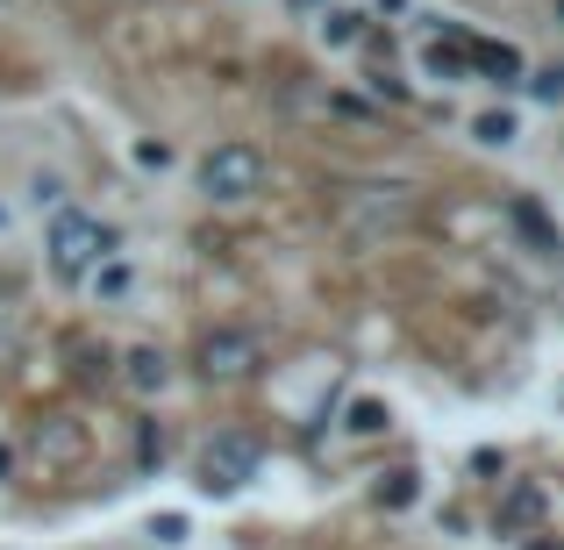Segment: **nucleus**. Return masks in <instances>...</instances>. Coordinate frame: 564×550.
<instances>
[{
  "mask_svg": "<svg viewBox=\"0 0 564 550\" xmlns=\"http://www.w3.org/2000/svg\"><path fill=\"white\" fill-rule=\"evenodd\" d=\"M471 72H486L494 86H514L522 79V51L514 43H471Z\"/></svg>",
  "mask_w": 564,
  "mask_h": 550,
  "instance_id": "1a4fd4ad",
  "label": "nucleus"
},
{
  "mask_svg": "<svg viewBox=\"0 0 564 550\" xmlns=\"http://www.w3.org/2000/svg\"><path fill=\"white\" fill-rule=\"evenodd\" d=\"M557 22H564V0H557Z\"/></svg>",
  "mask_w": 564,
  "mask_h": 550,
  "instance_id": "412c9836",
  "label": "nucleus"
},
{
  "mask_svg": "<svg viewBox=\"0 0 564 550\" xmlns=\"http://www.w3.org/2000/svg\"><path fill=\"white\" fill-rule=\"evenodd\" d=\"M494 522H500V537H514V529H536V522H543V486H536V479H514Z\"/></svg>",
  "mask_w": 564,
  "mask_h": 550,
  "instance_id": "6e6552de",
  "label": "nucleus"
},
{
  "mask_svg": "<svg viewBox=\"0 0 564 550\" xmlns=\"http://www.w3.org/2000/svg\"><path fill=\"white\" fill-rule=\"evenodd\" d=\"M137 165H143V172H165L172 151H165V143H137Z\"/></svg>",
  "mask_w": 564,
  "mask_h": 550,
  "instance_id": "6ab92c4d",
  "label": "nucleus"
},
{
  "mask_svg": "<svg viewBox=\"0 0 564 550\" xmlns=\"http://www.w3.org/2000/svg\"><path fill=\"white\" fill-rule=\"evenodd\" d=\"M536 550H551V543H536Z\"/></svg>",
  "mask_w": 564,
  "mask_h": 550,
  "instance_id": "5701e85b",
  "label": "nucleus"
},
{
  "mask_svg": "<svg viewBox=\"0 0 564 550\" xmlns=\"http://www.w3.org/2000/svg\"><path fill=\"white\" fill-rule=\"evenodd\" d=\"M43 250H51V272L57 279H86L94 265L115 258V229H108V222H94V215H79V207H65V215H51Z\"/></svg>",
  "mask_w": 564,
  "mask_h": 550,
  "instance_id": "7ed1b4c3",
  "label": "nucleus"
},
{
  "mask_svg": "<svg viewBox=\"0 0 564 550\" xmlns=\"http://www.w3.org/2000/svg\"><path fill=\"white\" fill-rule=\"evenodd\" d=\"M200 193L215 207H243L264 193V151L258 143H215V151L200 158Z\"/></svg>",
  "mask_w": 564,
  "mask_h": 550,
  "instance_id": "20e7f679",
  "label": "nucleus"
},
{
  "mask_svg": "<svg viewBox=\"0 0 564 550\" xmlns=\"http://www.w3.org/2000/svg\"><path fill=\"white\" fill-rule=\"evenodd\" d=\"M151 537L165 543V550H180V543L193 537V522H186V515H151Z\"/></svg>",
  "mask_w": 564,
  "mask_h": 550,
  "instance_id": "f3484780",
  "label": "nucleus"
},
{
  "mask_svg": "<svg viewBox=\"0 0 564 550\" xmlns=\"http://www.w3.org/2000/svg\"><path fill=\"white\" fill-rule=\"evenodd\" d=\"M422 65L436 72V79H465V72H471V36H436L422 51Z\"/></svg>",
  "mask_w": 564,
  "mask_h": 550,
  "instance_id": "9d476101",
  "label": "nucleus"
},
{
  "mask_svg": "<svg viewBox=\"0 0 564 550\" xmlns=\"http://www.w3.org/2000/svg\"><path fill=\"white\" fill-rule=\"evenodd\" d=\"M414 215H422V201H414V186H400V180H372V186L344 193V229L358 236V244H386V236L414 229Z\"/></svg>",
  "mask_w": 564,
  "mask_h": 550,
  "instance_id": "f257e3e1",
  "label": "nucleus"
},
{
  "mask_svg": "<svg viewBox=\"0 0 564 550\" xmlns=\"http://www.w3.org/2000/svg\"><path fill=\"white\" fill-rule=\"evenodd\" d=\"M529 94H536V100H564V65H543V72H529Z\"/></svg>",
  "mask_w": 564,
  "mask_h": 550,
  "instance_id": "a211bd4d",
  "label": "nucleus"
},
{
  "mask_svg": "<svg viewBox=\"0 0 564 550\" xmlns=\"http://www.w3.org/2000/svg\"><path fill=\"white\" fill-rule=\"evenodd\" d=\"M0 222H8V207H0Z\"/></svg>",
  "mask_w": 564,
  "mask_h": 550,
  "instance_id": "4be33fe9",
  "label": "nucleus"
},
{
  "mask_svg": "<svg viewBox=\"0 0 564 550\" xmlns=\"http://www.w3.org/2000/svg\"><path fill=\"white\" fill-rule=\"evenodd\" d=\"M322 43H329V51H350V43H358L365 36V14L358 8H322Z\"/></svg>",
  "mask_w": 564,
  "mask_h": 550,
  "instance_id": "9b49d317",
  "label": "nucleus"
},
{
  "mask_svg": "<svg viewBox=\"0 0 564 550\" xmlns=\"http://www.w3.org/2000/svg\"><path fill=\"white\" fill-rule=\"evenodd\" d=\"M508 229L522 236V244L536 250V258H557V250H564V229H557L551 215H543L536 193H514V201H508Z\"/></svg>",
  "mask_w": 564,
  "mask_h": 550,
  "instance_id": "423d86ee",
  "label": "nucleus"
},
{
  "mask_svg": "<svg viewBox=\"0 0 564 550\" xmlns=\"http://www.w3.org/2000/svg\"><path fill=\"white\" fill-rule=\"evenodd\" d=\"M122 386H129V393H165V386H172V358L158 344H137L122 358Z\"/></svg>",
  "mask_w": 564,
  "mask_h": 550,
  "instance_id": "0eeeda50",
  "label": "nucleus"
},
{
  "mask_svg": "<svg viewBox=\"0 0 564 550\" xmlns=\"http://www.w3.org/2000/svg\"><path fill=\"white\" fill-rule=\"evenodd\" d=\"M379 8H386V14H400V8H408V0H379Z\"/></svg>",
  "mask_w": 564,
  "mask_h": 550,
  "instance_id": "aec40b11",
  "label": "nucleus"
},
{
  "mask_svg": "<svg viewBox=\"0 0 564 550\" xmlns=\"http://www.w3.org/2000/svg\"><path fill=\"white\" fill-rule=\"evenodd\" d=\"M414 500V472H386L379 479V508H408Z\"/></svg>",
  "mask_w": 564,
  "mask_h": 550,
  "instance_id": "dca6fc26",
  "label": "nucleus"
},
{
  "mask_svg": "<svg viewBox=\"0 0 564 550\" xmlns=\"http://www.w3.org/2000/svg\"><path fill=\"white\" fill-rule=\"evenodd\" d=\"M386 422H393V414H386V400H350V422L344 429H350V436H379Z\"/></svg>",
  "mask_w": 564,
  "mask_h": 550,
  "instance_id": "ddd939ff",
  "label": "nucleus"
},
{
  "mask_svg": "<svg viewBox=\"0 0 564 550\" xmlns=\"http://www.w3.org/2000/svg\"><path fill=\"white\" fill-rule=\"evenodd\" d=\"M471 137H479V143H514V115H508V108L479 115V122H471Z\"/></svg>",
  "mask_w": 564,
  "mask_h": 550,
  "instance_id": "2eb2a0df",
  "label": "nucleus"
},
{
  "mask_svg": "<svg viewBox=\"0 0 564 550\" xmlns=\"http://www.w3.org/2000/svg\"><path fill=\"white\" fill-rule=\"evenodd\" d=\"M258 365H264V336L258 330L215 322V330L193 336V371H200L207 386H243V379H258Z\"/></svg>",
  "mask_w": 564,
  "mask_h": 550,
  "instance_id": "f03ea898",
  "label": "nucleus"
},
{
  "mask_svg": "<svg viewBox=\"0 0 564 550\" xmlns=\"http://www.w3.org/2000/svg\"><path fill=\"white\" fill-rule=\"evenodd\" d=\"M29 201H36V215H43V207H51V215H65V180H57V172H36V180H29Z\"/></svg>",
  "mask_w": 564,
  "mask_h": 550,
  "instance_id": "4468645a",
  "label": "nucleus"
},
{
  "mask_svg": "<svg viewBox=\"0 0 564 550\" xmlns=\"http://www.w3.org/2000/svg\"><path fill=\"white\" fill-rule=\"evenodd\" d=\"M193 479H200L207 494H243V486L258 479V443H250L243 429H221V436H207L200 457H193Z\"/></svg>",
  "mask_w": 564,
  "mask_h": 550,
  "instance_id": "39448f33",
  "label": "nucleus"
},
{
  "mask_svg": "<svg viewBox=\"0 0 564 550\" xmlns=\"http://www.w3.org/2000/svg\"><path fill=\"white\" fill-rule=\"evenodd\" d=\"M86 287H94V301H129L137 272H129L122 258H108V265H94V272H86Z\"/></svg>",
  "mask_w": 564,
  "mask_h": 550,
  "instance_id": "f8f14e48",
  "label": "nucleus"
}]
</instances>
